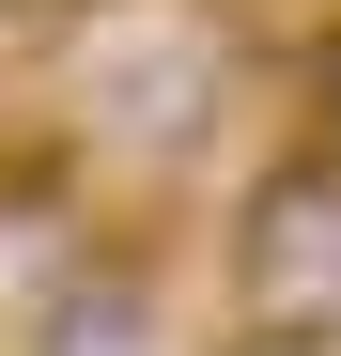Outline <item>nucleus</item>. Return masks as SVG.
I'll use <instances>...</instances> for the list:
<instances>
[{"label": "nucleus", "instance_id": "obj_1", "mask_svg": "<svg viewBox=\"0 0 341 356\" xmlns=\"http://www.w3.org/2000/svg\"><path fill=\"white\" fill-rule=\"evenodd\" d=\"M217 264H233V341H310V356H341V170H326V155L248 170Z\"/></svg>", "mask_w": 341, "mask_h": 356}, {"label": "nucleus", "instance_id": "obj_2", "mask_svg": "<svg viewBox=\"0 0 341 356\" xmlns=\"http://www.w3.org/2000/svg\"><path fill=\"white\" fill-rule=\"evenodd\" d=\"M140 341H155V294H140V264H78V279L31 310V356H140Z\"/></svg>", "mask_w": 341, "mask_h": 356}, {"label": "nucleus", "instance_id": "obj_3", "mask_svg": "<svg viewBox=\"0 0 341 356\" xmlns=\"http://www.w3.org/2000/svg\"><path fill=\"white\" fill-rule=\"evenodd\" d=\"M310 155L341 170V47H326V63H310Z\"/></svg>", "mask_w": 341, "mask_h": 356}, {"label": "nucleus", "instance_id": "obj_4", "mask_svg": "<svg viewBox=\"0 0 341 356\" xmlns=\"http://www.w3.org/2000/svg\"><path fill=\"white\" fill-rule=\"evenodd\" d=\"M233 356H310V341H233Z\"/></svg>", "mask_w": 341, "mask_h": 356}]
</instances>
